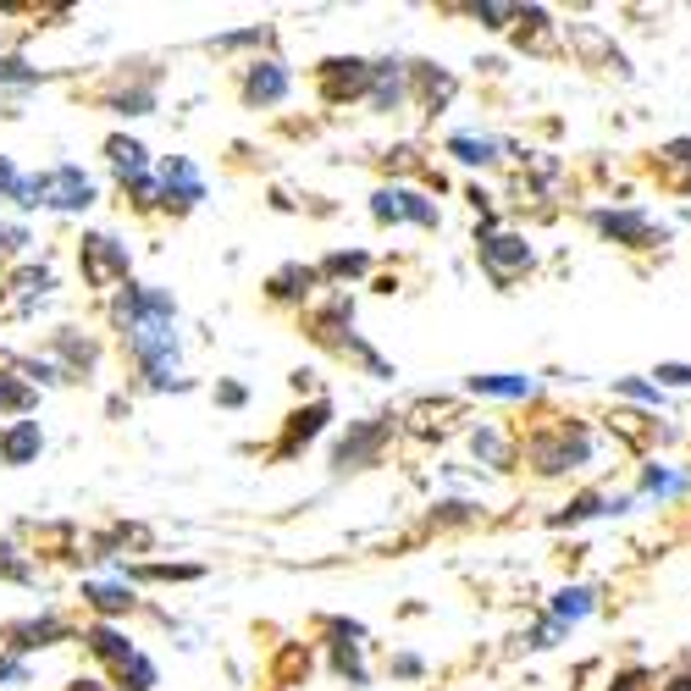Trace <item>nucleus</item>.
<instances>
[{
    "label": "nucleus",
    "instance_id": "1",
    "mask_svg": "<svg viewBox=\"0 0 691 691\" xmlns=\"http://www.w3.org/2000/svg\"><path fill=\"white\" fill-rule=\"evenodd\" d=\"M39 200L56 205V211H83V205H95V183L83 178L78 166H56L39 178Z\"/></svg>",
    "mask_w": 691,
    "mask_h": 691
},
{
    "label": "nucleus",
    "instance_id": "2",
    "mask_svg": "<svg viewBox=\"0 0 691 691\" xmlns=\"http://www.w3.org/2000/svg\"><path fill=\"white\" fill-rule=\"evenodd\" d=\"M83 272H90V283H117V277H128V249H122L117 238H106V233L83 238Z\"/></svg>",
    "mask_w": 691,
    "mask_h": 691
},
{
    "label": "nucleus",
    "instance_id": "3",
    "mask_svg": "<svg viewBox=\"0 0 691 691\" xmlns=\"http://www.w3.org/2000/svg\"><path fill=\"white\" fill-rule=\"evenodd\" d=\"M371 211H377V222H404V216H409V222H420V227H438V205H426V200L409 194V189H382Z\"/></svg>",
    "mask_w": 691,
    "mask_h": 691
},
{
    "label": "nucleus",
    "instance_id": "4",
    "mask_svg": "<svg viewBox=\"0 0 691 691\" xmlns=\"http://www.w3.org/2000/svg\"><path fill=\"white\" fill-rule=\"evenodd\" d=\"M288 95V72L277 67V61H261L249 78H243V100L249 106H272V100H283Z\"/></svg>",
    "mask_w": 691,
    "mask_h": 691
},
{
    "label": "nucleus",
    "instance_id": "5",
    "mask_svg": "<svg viewBox=\"0 0 691 691\" xmlns=\"http://www.w3.org/2000/svg\"><path fill=\"white\" fill-rule=\"evenodd\" d=\"M481 261L498 272V277H509L514 266H532V249H526V238H481Z\"/></svg>",
    "mask_w": 691,
    "mask_h": 691
},
{
    "label": "nucleus",
    "instance_id": "6",
    "mask_svg": "<svg viewBox=\"0 0 691 691\" xmlns=\"http://www.w3.org/2000/svg\"><path fill=\"white\" fill-rule=\"evenodd\" d=\"M321 78H326V95H332V100H343V95H360L377 72H371L366 61H326V67H321Z\"/></svg>",
    "mask_w": 691,
    "mask_h": 691
},
{
    "label": "nucleus",
    "instance_id": "7",
    "mask_svg": "<svg viewBox=\"0 0 691 691\" xmlns=\"http://www.w3.org/2000/svg\"><path fill=\"white\" fill-rule=\"evenodd\" d=\"M39 420H17L12 431H7V438H0V460H7V465H28L34 454H39Z\"/></svg>",
    "mask_w": 691,
    "mask_h": 691
},
{
    "label": "nucleus",
    "instance_id": "8",
    "mask_svg": "<svg viewBox=\"0 0 691 691\" xmlns=\"http://www.w3.org/2000/svg\"><path fill=\"white\" fill-rule=\"evenodd\" d=\"M382 438H388V420H377V426H360L355 438L337 449V470H349V465H366V460L382 449Z\"/></svg>",
    "mask_w": 691,
    "mask_h": 691
},
{
    "label": "nucleus",
    "instance_id": "9",
    "mask_svg": "<svg viewBox=\"0 0 691 691\" xmlns=\"http://www.w3.org/2000/svg\"><path fill=\"white\" fill-rule=\"evenodd\" d=\"M178 200V205H194V200H205V183H200V171L189 166V160H171L166 166V205Z\"/></svg>",
    "mask_w": 691,
    "mask_h": 691
},
{
    "label": "nucleus",
    "instance_id": "10",
    "mask_svg": "<svg viewBox=\"0 0 691 691\" xmlns=\"http://www.w3.org/2000/svg\"><path fill=\"white\" fill-rule=\"evenodd\" d=\"M106 155H111V166L122 171V178L144 183V144H133V139H111V144H106Z\"/></svg>",
    "mask_w": 691,
    "mask_h": 691
},
{
    "label": "nucleus",
    "instance_id": "11",
    "mask_svg": "<svg viewBox=\"0 0 691 691\" xmlns=\"http://www.w3.org/2000/svg\"><path fill=\"white\" fill-rule=\"evenodd\" d=\"M326 426V404H310L305 415H294V426H288V443H283V454H294L299 443H310L315 431Z\"/></svg>",
    "mask_w": 691,
    "mask_h": 691
},
{
    "label": "nucleus",
    "instance_id": "12",
    "mask_svg": "<svg viewBox=\"0 0 691 691\" xmlns=\"http://www.w3.org/2000/svg\"><path fill=\"white\" fill-rule=\"evenodd\" d=\"M476 393H492V398H526L532 393V377H470Z\"/></svg>",
    "mask_w": 691,
    "mask_h": 691
},
{
    "label": "nucleus",
    "instance_id": "13",
    "mask_svg": "<svg viewBox=\"0 0 691 691\" xmlns=\"http://www.w3.org/2000/svg\"><path fill=\"white\" fill-rule=\"evenodd\" d=\"M90 647H95L100 658H111V664H128V658H139V653H133V647H128V642H122L111 626H95V631H90Z\"/></svg>",
    "mask_w": 691,
    "mask_h": 691
},
{
    "label": "nucleus",
    "instance_id": "14",
    "mask_svg": "<svg viewBox=\"0 0 691 691\" xmlns=\"http://www.w3.org/2000/svg\"><path fill=\"white\" fill-rule=\"evenodd\" d=\"M83 597H90L100 615H122V609H133V592H128V586H83Z\"/></svg>",
    "mask_w": 691,
    "mask_h": 691
},
{
    "label": "nucleus",
    "instance_id": "15",
    "mask_svg": "<svg viewBox=\"0 0 691 691\" xmlns=\"http://www.w3.org/2000/svg\"><path fill=\"white\" fill-rule=\"evenodd\" d=\"M597 227H603V233H615V238H631V243L647 238V222H642V216H609V211H603Z\"/></svg>",
    "mask_w": 691,
    "mask_h": 691
},
{
    "label": "nucleus",
    "instance_id": "16",
    "mask_svg": "<svg viewBox=\"0 0 691 691\" xmlns=\"http://www.w3.org/2000/svg\"><path fill=\"white\" fill-rule=\"evenodd\" d=\"M61 636V626L56 620H34V626H17V647H45V642H56Z\"/></svg>",
    "mask_w": 691,
    "mask_h": 691
},
{
    "label": "nucleus",
    "instance_id": "17",
    "mask_svg": "<svg viewBox=\"0 0 691 691\" xmlns=\"http://www.w3.org/2000/svg\"><path fill=\"white\" fill-rule=\"evenodd\" d=\"M122 686H128V691H150V686H155V664H150V658H128V664H122Z\"/></svg>",
    "mask_w": 691,
    "mask_h": 691
},
{
    "label": "nucleus",
    "instance_id": "18",
    "mask_svg": "<svg viewBox=\"0 0 691 691\" xmlns=\"http://www.w3.org/2000/svg\"><path fill=\"white\" fill-rule=\"evenodd\" d=\"M592 592L586 586H575V592H559V620H581L586 609H592V603H586Z\"/></svg>",
    "mask_w": 691,
    "mask_h": 691
},
{
    "label": "nucleus",
    "instance_id": "19",
    "mask_svg": "<svg viewBox=\"0 0 691 691\" xmlns=\"http://www.w3.org/2000/svg\"><path fill=\"white\" fill-rule=\"evenodd\" d=\"M28 388L23 382H12V377H0V409H28Z\"/></svg>",
    "mask_w": 691,
    "mask_h": 691
},
{
    "label": "nucleus",
    "instance_id": "20",
    "mask_svg": "<svg viewBox=\"0 0 691 691\" xmlns=\"http://www.w3.org/2000/svg\"><path fill=\"white\" fill-rule=\"evenodd\" d=\"M305 288H310V272H299V266H294V272H283V277L272 283V294H277V299H294V294H305Z\"/></svg>",
    "mask_w": 691,
    "mask_h": 691
},
{
    "label": "nucleus",
    "instance_id": "21",
    "mask_svg": "<svg viewBox=\"0 0 691 691\" xmlns=\"http://www.w3.org/2000/svg\"><path fill=\"white\" fill-rule=\"evenodd\" d=\"M454 155L460 160H492V144L487 139H454Z\"/></svg>",
    "mask_w": 691,
    "mask_h": 691
},
{
    "label": "nucleus",
    "instance_id": "22",
    "mask_svg": "<svg viewBox=\"0 0 691 691\" xmlns=\"http://www.w3.org/2000/svg\"><path fill=\"white\" fill-rule=\"evenodd\" d=\"M476 454H487L492 465H503V443L492 438V431H481V438H476Z\"/></svg>",
    "mask_w": 691,
    "mask_h": 691
},
{
    "label": "nucleus",
    "instance_id": "23",
    "mask_svg": "<svg viewBox=\"0 0 691 691\" xmlns=\"http://www.w3.org/2000/svg\"><path fill=\"white\" fill-rule=\"evenodd\" d=\"M332 272H343V277H349V272H366V254H332Z\"/></svg>",
    "mask_w": 691,
    "mask_h": 691
},
{
    "label": "nucleus",
    "instance_id": "24",
    "mask_svg": "<svg viewBox=\"0 0 691 691\" xmlns=\"http://www.w3.org/2000/svg\"><path fill=\"white\" fill-rule=\"evenodd\" d=\"M17 189H23V178L12 171V160H0V194H12V200H17Z\"/></svg>",
    "mask_w": 691,
    "mask_h": 691
},
{
    "label": "nucleus",
    "instance_id": "25",
    "mask_svg": "<svg viewBox=\"0 0 691 691\" xmlns=\"http://www.w3.org/2000/svg\"><path fill=\"white\" fill-rule=\"evenodd\" d=\"M0 78H12V83H34L39 72H28L23 61H0Z\"/></svg>",
    "mask_w": 691,
    "mask_h": 691
},
{
    "label": "nucleus",
    "instance_id": "26",
    "mask_svg": "<svg viewBox=\"0 0 691 691\" xmlns=\"http://www.w3.org/2000/svg\"><path fill=\"white\" fill-rule=\"evenodd\" d=\"M658 377H664V382H680V388L691 382V371H686V366H658Z\"/></svg>",
    "mask_w": 691,
    "mask_h": 691
},
{
    "label": "nucleus",
    "instance_id": "27",
    "mask_svg": "<svg viewBox=\"0 0 691 691\" xmlns=\"http://www.w3.org/2000/svg\"><path fill=\"white\" fill-rule=\"evenodd\" d=\"M669 155H675V160H691V144L680 139V144H669Z\"/></svg>",
    "mask_w": 691,
    "mask_h": 691
},
{
    "label": "nucleus",
    "instance_id": "28",
    "mask_svg": "<svg viewBox=\"0 0 691 691\" xmlns=\"http://www.w3.org/2000/svg\"><path fill=\"white\" fill-rule=\"evenodd\" d=\"M12 675H17V664H12V658H0V680H12Z\"/></svg>",
    "mask_w": 691,
    "mask_h": 691
},
{
    "label": "nucleus",
    "instance_id": "29",
    "mask_svg": "<svg viewBox=\"0 0 691 691\" xmlns=\"http://www.w3.org/2000/svg\"><path fill=\"white\" fill-rule=\"evenodd\" d=\"M669 691H691V680H675V686H669Z\"/></svg>",
    "mask_w": 691,
    "mask_h": 691
},
{
    "label": "nucleus",
    "instance_id": "30",
    "mask_svg": "<svg viewBox=\"0 0 691 691\" xmlns=\"http://www.w3.org/2000/svg\"><path fill=\"white\" fill-rule=\"evenodd\" d=\"M78 691H95V680H78Z\"/></svg>",
    "mask_w": 691,
    "mask_h": 691
}]
</instances>
